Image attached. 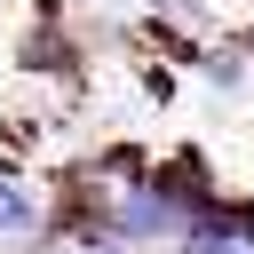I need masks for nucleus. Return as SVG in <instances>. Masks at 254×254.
<instances>
[{"label":"nucleus","mask_w":254,"mask_h":254,"mask_svg":"<svg viewBox=\"0 0 254 254\" xmlns=\"http://www.w3.org/2000/svg\"><path fill=\"white\" fill-rule=\"evenodd\" d=\"M40 222H48V214H40V198H32V190H24V183H16V167H8V159H0V238H8V246H16V238H32V230H40Z\"/></svg>","instance_id":"obj_1"},{"label":"nucleus","mask_w":254,"mask_h":254,"mask_svg":"<svg viewBox=\"0 0 254 254\" xmlns=\"http://www.w3.org/2000/svg\"><path fill=\"white\" fill-rule=\"evenodd\" d=\"M206 87H214V95H246V87H254V64H246L238 48H214V56H206Z\"/></svg>","instance_id":"obj_2"}]
</instances>
